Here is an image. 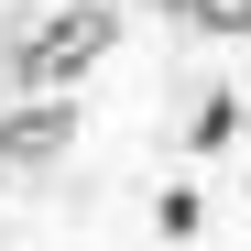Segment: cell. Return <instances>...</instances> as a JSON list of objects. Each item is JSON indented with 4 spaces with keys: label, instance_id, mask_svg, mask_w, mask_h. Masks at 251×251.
<instances>
[{
    "label": "cell",
    "instance_id": "5b68a950",
    "mask_svg": "<svg viewBox=\"0 0 251 251\" xmlns=\"http://www.w3.org/2000/svg\"><path fill=\"white\" fill-rule=\"evenodd\" d=\"M153 219H164V240H197V219H207V207H197V186H164V207H153Z\"/></svg>",
    "mask_w": 251,
    "mask_h": 251
},
{
    "label": "cell",
    "instance_id": "7a4b0ae2",
    "mask_svg": "<svg viewBox=\"0 0 251 251\" xmlns=\"http://www.w3.org/2000/svg\"><path fill=\"white\" fill-rule=\"evenodd\" d=\"M66 142H76V109L66 99H22L11 120H0V153H11V164H55Z\"/></svg>",
    "mask_w": 251,
    "mask_h": 251
},
{
    "label": "cell",
    "instance_id": "6da1fadb",
    "mask_svg": "<svg viewBox=\"0 0 251 251\" xmlns=\"http://www.w3.org/2000/svg\"><path fill=\"white\" fill-rule=\"evenodd\" d=\"M109 44H120V11H109V0H66V11H44V22L11 33V76L33 99H66V76H88Z\"/></svg>",
    "mask_w": 251,
    "mask_h": 251
},
{
    "label": "cell",
    "instance_id": "277c9868",
    "mask_svg": "<svg viewBox=\"0 0 251 251\" xmlns=\"http://www.w3.org/2000/svg\"><path fill=\"white\" fill-rule=\"evenodd\" d=\"M229 142H240V99H207L197 109V153H229Z\"/></svg>",
    "mask_w": 251,
    "mask_h": 251
},
{
    "label": "cell",
    "instance_id": "3957f363",
    "mask_svg": "<svg viewBox=\"0 0 251 251\" xmlns=\"http://www.w3.org/2000/svg\"><path fill=\"white\" fill-rule=\"evenodd\" d=\"M164 11L197 22V33H219V44H229V33H251V0H164Z\"/></svg>",
    "mask_w": 251,
    "mask_h": 251
}]
</instances>
